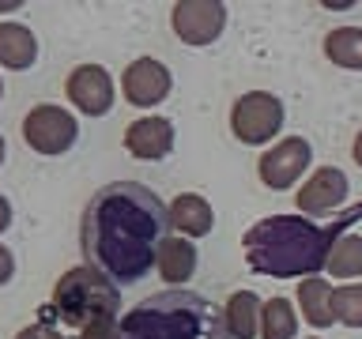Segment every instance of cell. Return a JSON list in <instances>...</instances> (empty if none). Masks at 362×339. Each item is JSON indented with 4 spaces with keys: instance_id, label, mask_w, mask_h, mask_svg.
Segmentation results:
<instances>
[{
    "instance_id": "13",
    "label": "cell",
    "mask_w": 362,
    "mask_h": 339,
    "mask_svg": "<svg viewBox=\"0 0 362 339\" xmlns=\"http://www.w3.org/2000/svg\"><path fill=\"white\" fill-rule=\"evenodd\" d=\"M166 215H170V226L181 237H204L215 226V211L200 192H181V196H174L166 203Z\"/></svg>"
},
{
    "instance_id": "2",
    "label": "cell",
    "mask_w": 362,
    "mask_h": 339,
    "mask_svg": "<svg viewBox=\"0 0 362 339\" xmlns=\"http://www.w3.org/2000/svg\"><path fill=\"white\" fill-rule=\"evenodd\" d=\"M328 230L310 222L305 215H268L253 222L242 237L245 264L257 275L272 279H310L325 268Z\"/></svg>"
},
{
    "instance_id": "17",
    "label": "cell",
    "mask_w": 362,
    "mask_h": 339,
    "mask_svg": "<svg viewBox=\"0 0 362 339\" xmlns=\"http://www.w3.org/2000/svg\"><path fill=\"white\" fill-rule=\"evenodd\" d=\"M298 309L302 316L310 321L313 328H332L336 324V313H332V287H328V279L321 275H310V279H302V287H298Z\"/></svg>"
},
{
    "instance_id": "11",
    "label": "cell",
    "mask_w": 362,
    "mask_h": 339,
    "mask_svg": "<svg viewBox=\"0 0 362 339\" xmlns=\"http://www.w3.org/2000/svg\"><path fill=\"white\" fill-rule=\"evenodd\" d=\"M347 192H351V181L344 170L321 166V170H313V177H305L294 203L302 208V215H332L347 200Z\"/></svg>"
},
{
    "instance_id": "12",
    "label": "cell",
    "mask_w": 362,
    "mask_h": 339,
    "mask_svg": "<svg viewBox=\"0 0 362 339\" xmlns=\"http://www.w3.org/2000/svg\"><path fill=\"white\" fill-rule=\"evenodd\" d=\"M124 151L140 162H158L174 151V124L166 117H136L124 129Z\"/></svg>"
},
{
    "instance_id": "4",
    "label": "cell",
    "mask_w": 362,
    "mask_h": 339,
    "mask_svg": "<svg viewBox=\"0 0 362 339\" xmlns=\"http://www.w3.org/2000/svg\"><path fill=\"white\" fill-rule=\"evenodd\" d=\"M117 313H121V287L102 275L98 268L79 264V268H68L57 279L53 298L42 309V324L57 328V332L72 328L79 335L95 321H117Z\"/></svg>"
},
{
    "instance_id": "25",
    "label": "cell",
    "mask_w": 362,
    "mask_h": 339,
    "mask_svg": "<svg viewBox=\"0 0 362 339\" xmlns=\"http://www.w3.org/2000/svg\"><path fill=\"white\" fill-rule=\"evenodd\" d=\"M11 226V203H8V196H0V234H4Z\"/></svg>"
},
{
    "instance_id": "28",
    "label": "cell",
    "mask_w": 362,
    "mask_h": 339,
    "mask_svg": "<svg viewBox=\"0 0 362 339\" xmlns=\"http://www.w3.org/2000/svg\"><path fill=\"white\" fill-rule=\"evenodd\" d=\"M19 4H0V11H16Z\"/></svg>"
},
{
    "instance_id": "22",
    "label": "cell",
    "mask_w": 362,
    "mask_h": 339,
    "mask_svg": "<svg viewBox=\"0 0 362 339\" xmlns=\"http://www.w3.org/2000/svg\"><path fill=\"white\" fill-rule=\"evenodd\" d=\"M76 339H117V321H95V324H87Z\"/></svg>"
},
{
    "instance_id": "7",
    "label": "cell",
    "mask_w": 362,
    "mask_h": 339,
    "mask_svg": "<svg viewBox=\"0 0 362 339\" xmlns=\"http://www.w3.org/2000/svg\"><path fill=\"white\" fill-rule=\"evenodd\" d=\"M170 27L185 45H211L226 30L223 0H181L170 8Z\"/></svg>"
},
{
    "instance_id": "5",
    "label": "cell",
    "mask_w": 362,
    "mask_h": 339,
    "mask_svg": "<svg viewBox=\"0 0 362 339\" xmlns=\"http://www.w3.org/2000/svg\"><path fill=\"white\" fill-rule=\"evenodd\" d=\"M283 121H287V113H283L279 95H272V90H245L230 106V132L234 140H242L249 147L272 143L279 136Z\"/></svg>"
},
{
    "instance_id": "24",
    "label": "cell",
    "mask_w": 362,
    "mask_h": 339,
    "mask_svg": "<svg viewBox=\"0 0 362 339\" xmlns=\"http://www.w3.org/2000/svg\"><path fill=\"white\" fill-rule=\"evenodd\" d=\"M11 275H16V256H11L8 245H0V287L11 282Z\"/></svg>"
},
{
    "instance_id": "1",
    "label": "cell",
    "mask_w": 362,
    "mask_h": 339,
    "mask_svg": "<svg viewBox=\"0 0 362 339\" xmlns=\"http://www.w3.org/2000/svg\"><path fill=\"white\" fill-rule=\"evenodd\" d=\"M170 237V215L155 189L140 181H110L90 192L79 215L83 264L98 268L117 287L140 282Z\"/></svg>"
},
{
    "instance_id": "16",
    "label": "cell",
    "mask_w": 362,
    "mask_h": 339,
    "mask_svg": "<svg viewBox=\"0 0 362 339\" xmlns=\"http://www.w3.org/2000/svg\"><path fill=\"white\" fill-rule=\"evenodd\" d=\"M223 324L230 339H257L260 328V298L253 290H234L223 305Z\"/></svg>"
},
{
    "instance_id": "26",
    "label": "cell",
    "mask_w": 362,
    "mask_h": 339,
    "mask_svg": "<svg viewBox=\"0 0 362 339\" xmlns=\"http://www.w3.org/2000/svg\"><path fill=\"white\" fill-rule=\"evenodd\" d=\"M351 158H355V162L362 166V132L355 136V143H351Z\"/></svg>"
},
{
    "instance_id": "21",
    "label": "cell",
    "mask_w": 362,
    "mask_h": 339,
    "mask_svg": "<svg viewBox=\"0 0 362 339\" xmlns=\"http://www.w3.org/2000/svg\"><path fill=\"white\" fill-rule=\"evenodd\" d=\"M332 313L339 324L362 328V282H347V287L332 290Z\"/></svg>"
},
{
    "instance_id": "19",
    "label": "cell",
    "mask_w": 362,
    "mask_h": 339,
    "mask_svg": "<svg viewBox=\"0 0 362 339\" xmlns=\"http://www.w3.org/2000/svg\"><path fill=\"white\" fill-rule=\"evenodd\" d=\"M260 339H294L298 335V316H294L291 298H268L260 302Z\"/></svg>"
},
{
    "instance_id": "8",
    "label": "cell",
    "mask_w": 362,
    "mask_h": 339,
    "mask_svg": "<svg viewBox=\"0 0 362 339\" xmlns=\"http://www.w3.org/2000/svg\"><path fill=\"white\" fill-rule=\"evenodd\" d=\"M170 90H174V76H170V68L163 61H155V56H136V61L121 72V95L136 109L163 106L170 98Z\"/></svg>"
},
{
    "instance_id": "14",
    "label": "cell",
    "mask_w": 362,
    "mask_h": 339,
    "mask_svg": "<svg viewBox=\"0 0 362 339\" xmlns=\"http://www.w3.org/2000/svg\"><path fill=\"white\" fill-rule=\"evenodd\" d=\"M155 271L163 275L166 287H185V282L197 275V245L189 237H166L163 249L155 256Z\"/></svg>"
},
{
    "instance_id": "18",
    "label": "cell",
    "mask_w": 362,
    "mask_h": 339,
    "mask_svg": "<svg viewBox=\"0 0 362 339\" xmlns=\"http://www.w3.org/2000/svg\"><path fill=\"white\" fill-rule=\"evenodd\" d=\"M325 56L347 72H362V27H332L325 34Z\"/></svg>"
},
{
    "instance_id": "23",
    "label": "cell",
    "mask_w": 362,
    "mask_h": 339,
    "mask_svg": "<svg viewBox=\"0 0 362 339\" xmlns=\"http://www.w3.org/2000/svg\"><path fill=\"white\" fill-rule=\"evenodd\" d=\"M16 339H68V335L38 321V324H27V328H19V332H16Z\"/></svg>"
},
{
    "instance_id": "27",
    "label": "cell",
    "mask_w": 362,
    "mask_h": 339,
    "mask_svg": "<svg viewBox=\"0 0 362 339\" xmlns=\"http://www.w3.org/2000/svg\"><path fill=\"white\" fill-rule=\"evenodd\" d=\"M4 158H8V143H4V136H0V166H4Z\"/></svg>"
},
{
    "instance_id": "29",
    "label": "cell",
    "mask_w": 362,
    "mask_h": 339,
    "mask_svg": "<svg viewBox=\"0 0 362 339\" xmlns=\"http://www.w3.org/2000/svg\"><path fill=\"white\" fill-rule=\"evenodd\" d=\"M0 98H4V79H0Z\"/></svg>"
},
{
    "instance_id": "20",
    "label": "cell",
    "mask_w": 362,
    "mask_h": 339,
    "mask_svg": "<svg viewBox=\"0 0 362 339\" xmlns=\"http://www.w3.org/2000/svg\"><path fill=\"white\" fill-rule=\"evenodd\" d=\"M325 271H332L336 279H358L362 275V237L347 234V237H339L336 245H328Z\"/></svg>"
},
{
    "instance_id": "3",
    "label": "cell",
    "mask_w": 362,
    "mask_h": 339,
    "mask_svg": "<svg viewBox=\"0 0 362 339\" xmlns=\"http://www.w3.org/2000/svg\"><path fill=\"white\" fill-rule=\"evenodd\" d=\"M117 339H230L223 309L185 287H166L136 302L117 321Z\"/></svg>"
},
{
    "instance_id": "10",
    "label": "cell",
    "mask_w": 362,
    "mask_h": 339,
    "mask_svg": "<svg viewBox=\"0 0 362 339\" xmlns=\"http://www.w3.org/2000/svg\"><path fill=\"white\" fill-rule=\"evenodd\" d=\"M310 158H313L310 140H302V136H287V140H279L276 147H268V151L260 155L257 174H260V181H264L268 189L283 192V189H291L305 170H310Z\"/></svg>"
},
{
    "instance_id": "6",
    "label": "cell",
    "mask_w": 362,
    "mask_h": 339,
    "mask_svg": "<svg viewBox=\"0 0 362 339\" xmlns=\"http://www.w3.org/2000/svg\"><path fill=\"white\" fill-rule=\"evenodd\" d=\"M23 140H27L30 151H38L45 158H57V155H64L76 147L79 121L64 106L42 102V106H30L27 117H23Z\"/></svg>"
},
{
    "instance_id": "15",
    "label": "cell",
    "mask_w": 362,
    "mask_h": 339,
    "mask_svg": "<svg viewBox=\"0 0 362 339\" xmlns=\"http://www.w3.org/2000/svg\"><path fill=\"white\" fill-rule=\"evenodd\" d=\"M38 61V38L23 23H0V68L27 72Z\"/></svg>"
},
{
    "instance_id": "30",
    "label": "cell",
    "mask_w": 362,
    "mask_h": 339,
    "mask_svg": "<svg viewBox=\"0 0 362 339\" xmlns=\"http://www.w3.org/2000/svg\"><path fill=\"white\" fill-rule=\"evenodd\" d=\"M310 339H321V335H310Z\"/></svg>"
},
{
    "instance_id": "9",
    "label": "cell",
    "mask_w": 362,
    "mask_h": 339,
    "mask_svg": "<svg viewBox=\"0 0 362 339\" xmlns=\"http://www.w3.org/2000/svg\"><path fill=\"white\" fill-rule=\"evenodd\" d=\"M64 95L83 117H106L117 98V87L102 64H76L64 79Z\"/></svg>"
}]
</instances>
